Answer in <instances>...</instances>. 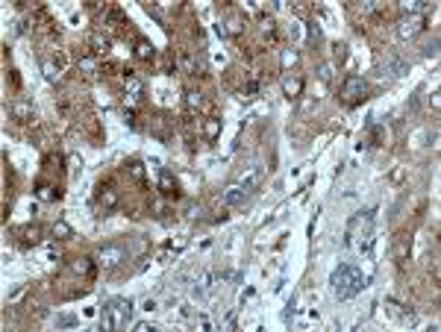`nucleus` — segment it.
I'll list each match as a JSON object with an SVG mask.
<instances>
[{
  "label": "nucleus",
  "mask_w": 441,
  "mask_h": 332,
  "mask_svg": "<svg viewBox=\"0 0 441 332\" xmlns=\"http://www.w3.org/2000/svg\"><path fill=\"white\" fill-rule=\"evenodd\" d=\"M365 282H368L365 273H362L356 265H350V262L338 265L335 270H332V276H330V285H332V291H335V297L338 300L356 297V294L365 288Z\"/></svg>",
  "instance_id": "1"
},
{
  "label": "nucleus",
  "mask_w": 441,
  "mask_h": 332,
  "mask_svg": "<svg viewBox=\"0 0 441 332\" xmlns=\"http://www.w3.org/2000/svg\"><path fill=\"white\" fill-rule=\"evenodd\" d=\"M347 244L356 247L359 253H371V247H374V209H365L350 221Z\"/></svg>",
  "instance_id": "2"
},
{
  "label": "nucleus",
  "mask_w": 441,
  "mask_h": 332,
  "mask_svg": "<svg viewBox=\"0 0 441 332\" xmlns=\"http://www.w3.org/2000/svg\"><path fill=\"white\" fill-rule=\"evenodd\" d=\"M132 300L129 297H115L103 306V330H124L132 324Z\"/></svg>",
  "instance_id": "3"
},
{
  "label": "nucleus",
  "mask_w": 441,
  "mask_h": 332,
  "mask_svg": "<svg viewBox=\"0 0 441 332\" xmlns=\"http://www.w3.org/2000/svg\"><path fill=\"white\" fill-rule=\"evenodd\" d=\"M368 94V83L362 80V77H347L344 83H341V88H338V97L344 100L347 106H356V103H362Z\"/></svg>",
  "instance_id": "4"
},
{
  "label": "nucleus",
  "mask_w": 441,
  "mask_h": 332,
  "mask_svg": "<svg viewBox=\"0 0 441 332\" xmlns=\"http://www.w3.org/2000/svg\"><path fill=\"white\" fill-rule=\"evenodd\" d=\"M424 27H427V15H424V12L406 15V18L397 24V35H400V38H415L418 33H424Z\"/></svg>",
  "instance_id": "5"
},
{
  "label": "nucleus",
  "mask_w": 441,
  "mask_h": 332,
  "mask_svg": "<svg viewBox=\"0 0 441 332\" xmlns=\"http://www.w3.org/2000/svg\"><path fill=\"white\" fill-rule=\"evenodd\" d=\"M124 247L121 244H103L100 250H97V265L103 267H118L121 262H124Z\"/></svg>",
  "instance_id": "6"
},
{
  "label": "nucleus",
  "mask_w": 441,
  "mask_h": 332,
  "mask_svg": "<svg viewBox=\"0 0 441 332\" xmlns=\"http://www.w3.org/2000/svg\"><path fill=\"white\" fill-rule=\"evenodd\" d=\"M250 191H253L250 182H247V179H238V182H232V185L223 191V203H226V206H241Z\"/></svg>",
  "instance_id": "7"
},
{
  "label": "nucleus",
  "mask_w": 441,
  "mask_h": 332,
  "mask_svg": "<svg viewBox=\"0 0 441 332\" xmlns=\"http://www.w3.org/2000/svg\"><path fill=\"white\" fill-rule=\"evenodd\" d=\"M9 112H12V118L18 124H32L35 121V109H32L27 100H12L9 103Z\"/></svg>",
  "instance_id": "8"
},
{
  "label": "nucleus",
  "mask_w": 441,
  "mask_h": 332,
  "mask_svg": "<svg viewBox=\"0 0 441 332\" xmlns=\"http://www.w3.org/2000/svg\"><path fill=\"white\" fill-rule=\"evenodd\" d=\"M159 191H162V197H171V200L180 197V182H177V176L171 170H159Z\"/></svg>",
  "instance_id": "9"
},
{
  "label": "nucleus",
  "mask_w": 441,
  "mask_h": 332,
  "mask_svg": "<svg viewBox=\"0 0 441 332\" xmlns=\"http://www.w3.org/2000/svg\"><path fill=\"white\" fill-rule=\"evenodd\" d=\"M141 100V80L138 77H126V85H124V103H129V109Z\"/></svg>",
  "instance_id": "10"
},
{
  "label": "nucleus",
  "mask_w": 441,
  "mask_h": 332,
  "mask_svg": "<svg viewBox=\"0 0 441 332\" xmlns=\"http://www.w3.org/2000/svg\"><path fill=\"white\" fill-rule=\"evenodd\" d=\"M283 91L288 97H300L303 94V80L300 77H285L283 80Z\"/></svg>",
  "instance_id": "11"
},
{
  "label": "nucleus",
  "mask_w": 441,
  "mask_h": 332,
  "mask_svg": "<svg viewBox=\"0 0 441 332\" xmlns=\"http://www.w3.org/2000/svg\"><path fill=\"white\" fill-rule=\"evenodd\" d=\"M89 44H92V53H95V56H106V53H109V38H106V35L95 33Z\"/></svg>",
  "instance_id": "12"
},
{
  "label": "nucleus",
  "mask_w": 441,
  "mask_h": 332,
  "mask_svg": "<svg viewBox=\"0 0 441 332\" xmlns=\"http://www.w3.org/2000/svg\"><path fill=\"white\" fill-rule=\"evenodd\" d=\"M135 56L147 62V59H153V56H156V50H153V44H150L147 38H138V41H135Z\"/></svg>",
  "instance_id": "13"
},
{
  "label": "nucleus",
  "mask_w": 441,
  "mask_h": 332,
  "mask_svg": "<svg viewBox=\"0 0 441 332\" xmlns=\"http://www.w3.org/2000/svg\"><path fill=\"white\" fill-rule=\"evenodd\" d=\"M71 270H74V273H86V276H92V273H95V262L86 259V256H80V259L71 262Z\"/></svg>",
  "instance_id": "14"
},
{
  "label": "nucleus",
  "mask_w": 441,
  "mask_h": 332,
  "mask_svg": "<svg viewBox=\"0 0 441 332\" xmlns=\"http://www.w3.org/2000/svg\"><path fill=\"white\" fill-rule=\"evenodd\" d=\"M100 203H103V209H115L118 206V191L115 188H103L100 191Z\"/></svg>",
  "instance_id": "15"
},
{
  "label": "nucleus",
  "mask_w": 441,
  "mask_h": 332,
  "mask_svg": "<svg viewBox=\"0 0 441 332\" xmlns=\"http://www.w3.org/2000/svg\"><path fill=\"white\" fill-rule=\"evenodd\" d=\"M218 133H220V121H218V118H209V121L203 124V135H206L209 141H215Z\"/></svg>",
  "instance_id": "16"
},
{
  "label": "nucleus",
  "mask_w": 441,
  "mask_h": 332,
  "mask_svg": "<svg viewBox=\"0 0 441 332\" xmlns=\"http://www.w3.org/2000/svg\"><path fill=\"white\" fill-rule=\"evenodd\" d=\"M38 197L41 200H56L59 197V188H53L50 182H38Z\"/></svg>",
  "instance_id": "17"
},
{
  "label": "nucleus",
  "mask_w": 441,
  "mask_h": 332,
  "mask_svg": "<svg viewBox=\"0 0 441 332\" xmlns=\"http://www.w3.org/2000/svg\"><path fill=\"white\" fill-rule=\"evenodd\" d=\"M203 106V94H197V91H186V109L194 112V109H200Z\"/></svg>",
  "instance_id": "18"
},
{
  "label": "nucleus",
  "mask_w": 441,
  "mask_h": 332,
  "mask_svg": "<svg viewBox=\"0 0 441 332\" xmlns=\"http://www.w3.org/2000/svg\"><path fill=\"white\" fill-rule=\"evenodd\" d=\"M21 235H24V244H35V241H38V235H41V230H38V227H24Z\"/></svg>",
  "instance_id": "19"
},
{
  "label": "nucleus",
  "mask_w": 441,
  "mask_h": 332,
  "mask_svg": "<svg viewBox=\"0 0 441 332\" xmlns=\"http://www.w3.org/2000/svg\"><path fill=\"white\" fill-rule=\"evenodd\" d=\"M41 71H44V77H47V80H56V77H59V68L53 65L50 59H41Z\"/></svg>",
  "instance_id": "20"
},
{
  "label": "nucleus",
  "mask_w": 441,
  "mask_h": 332,
  "mask_svg": "<svg viewBox=\"0 0 441 332\" xmlns=\"http://www.w3.org/2000/svg\"><path fill=\"white\" fill-rule=\"evenodd\" d=\"M388 71H391L394 77H400V74H406V62H403V59H397V56H391V62H388Z\"/></svg>",
  "instance_id": "21"
},
{
  "label": "nucleus",
  "mask_w": 441,
  "mask_h": 332,
  "mask_svg": "<svg viewBox=\"0 0 441 332\" xmlns=\"http://www.w3.org/2000/svg\"><path fill=\"white\" fill-rule=\"evenodd\" d=\"M53 235H59V238H71V235H74V230H71L65 221H56V224H53Z\"/></svg>",
  "instance_id": "22"
},
{
  "label": "nucleus",
  "mask_w": 441,
  "mask_h": 332,
  "mask_svg": "<svg viewBox=\"0 0 441 332\" xmlns=\"http://www.w3.org/2000/svg\"><path fill=\"white\" fill-rule=\"evenodd\" d=\"M80 68H83L89 77H95V74H97V62L92 59V56H83V59H80Z\"/></svg>",
  "instance_id": "23"
},
{
  "label": "nucleus",
  "mask_w": 441,
  "mask_h": 332,
  "mask_svg": "<svg viewBox=\"0 0 441 332\" xmlns=\"http://www.w3.org/2000/svg\"><path fill=\"white\" fill-rule=\"evenodd\" d=\"M126 173H129L132 179H138V182H141V179H144V165H141V162H132V165L126 167Z\"/></svg>",
  "instance_id": "24"
},
{
  "label": "nucleus",
  "mask_w": 441,
  "mask_h": 332,
  "mask_svg": "<svg viewBox=\"0 0 441 332\" xmlns=\"http://www.w3.org/2000/svg\"><path fill=\"white\" fill-rule=\"evenodd\" d=\"M297 62V50H283V65L288 68V65H294Z\"/></svg>",
  "instance_id": "25"
},
{
  "label": "nucleus",
  "mask_w": 441,
  "mask_h": 332,
  "mask_svg": "<svg viewBox=\"0 0 441 332\" xmlns=\"http://www.w3.org/2000/svg\"><path fill=\"white\" fill-rule=\"evenodd\" d=\"M436 53H439V38H433V41L424 47V56H436Z\"/></svg>",
  "instance_id": "26"
},
{
  "label": "nucleus",
  "mask_w": 441,
  "mask_h": 332,
  "mask_svg": "<svg viewBox=\"0 0 441 332\" xmlns=\"http://www.w3.org/2000/svg\"><path fill=\"white\" fill-rule=\"evenodd\" d=\"M59 327H74V318H71V315H65V318H59Z\"/></svg>",
  "instance_id": "27"
},
{
  "label": "nucleus",
  "mask_w": 441,
  "mask_h": 332,
  "mask_svg": "<svg viewBox=\"0 0 441 332\" xmlns=\"http://www.w3.org/2000/svg\"><path fill=\"white\" fill-rule=\"evenodd\" d=\"M439 97H441L439 91H433V97H430V106H433V109H439V103H441Z\"/></svg>",
  "instance_id": "28"
},
{
  "label": "nucleus",
  "mask_w": 441,
  "mask_h": 332,
  "mask_svg": "<svg viewBox=\"0 0 441 332\" xmlns=\"http://www.w3.org/2000/svg\"><path fill=\"white\" fill-rule=\"evenodd\" d=\"M153 212H168V209H165V203H162V200H153Z\"/></svg>",
  "instance_id": "29"
},
{
  "label": "nucleus",
  "mask_w": 441,
  "mask_h": 332,
  "mask_svg": "<svg viewBox=\"0 0 441 332\" xmlns=\"http://www.w3.org/2000/svg\"><path fill=\"white\" fill-rule=\"evenodd\" d=\"M309 35H312V38H318V35H321V30H318V24H309Z\"/></svg>",
  "instance_id": "30"
},
{
  "label": "nucleus",
  "mask_w": 441,
  "mask_h": 332,
  "mask_svg": "<svg viewBox=\"0 0 441 332\" xmlns=\"http://www.w3.org/2000/svg\"><path fill=\"white\" fill-rule=\"evenodd\" d=\"M321 80H330V65H321Z\"/></svg>",
  "instance_id": "31"
},
{
  "label": "nucleus",
  "mask_w": 441,
  "mask_h": 332,
  "mask_svg": "<svg viewBox=\"0 0 441 332\" xmlns=\"http://www.w3.org/2000/svg\"><path fill=\"white\" fill-rule=\"evenodd\" d=\"M135 330L138 332H153V327H147V324H135Z\"/></svg>",
  "instance_id": "32"
}]
</instances>
